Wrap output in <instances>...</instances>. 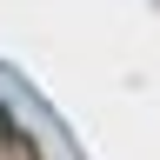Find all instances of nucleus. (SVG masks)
I'll list each match as a JSON object with an SVG mask.
<instances>
[{
    "mask_svg": "<svg viewBox=\"0 0 160 160\" xmlns=\"http://www.w3.org/2000/svg\"><path fill=\"white\" fill-rule=\"evenodd\" d=\"M0 160H40V147L27 140V127H20L7 107H0Z\"/></svg>",
    "mask_w": 160,
    "mask_h": 160,
    "instance_id": "1",
    "label": "nucleus"
}]
</instances>
